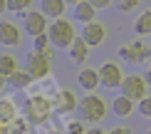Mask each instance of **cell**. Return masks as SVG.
<instances>
[{
	"label": "cell",
	"instance_id": "cell-1",
	"mask_svg": "<svg viewBox=\"0 0 151 134\" xmlns=\"http://www.w3.org/2000/svg\"><path fill=\"white\" fill-rule=\"evenodd\" d=\"M77 112H79V119H84L87 124H97L106 117V102L94 92H87L84 97L79 99L77 104Z\"/></svg>",
	"mask_w": 151,
	"mask_h": 134
},
{
	"label": "cell",
	"instance_id": "cell-2",
	"mask_svg": "<svg viewBox=\"0 0 151 134\" xmlns=\"http://www.w3.org/2000/svg\"><path fill=\"white\" fill-rule=\"evenodd\" d=\"M50 40H52L55 50H70V45L74 42V37H77V33H74V25L70 20H65V17H57V20L50 22Z\"/></svg>",
	"mask_w": 151,
	"mask_h": 134
},
{
	"label": "cell",
	"instance_id": "cell-3",
	"mask_svg": "<svg viewBox=\"0 0 151 134\" xmlns=\"http://www.w3.org/2000/svg\"><path fill=\"white\" fill-rule=\"evenodd\" d=\"M127 75L122 72V65H116L114 60H106L99 65V82L104 89H119Z\"/></svg>",
	"mask_w": 151,
	"mask_h": 134
},
{
	"label": "cell",
	"instance_id": "cell-4",
	"mask_svg": "<svg viewBox=\"0 0 151 134\" xmlns=\"http://www.w3.org/2000/svg\"><path fill=\"white\" fill-rule=\"evenodd\" d=\"M50 60H52L50 55L37 52V50H30V52L25 55V70H27L35 80H45L50 75Z\"/></svg>",
	"mask_w": 151,
	"mask_h": 134
},
{
	"label": "cell",
	"instance_id": "cell-5",
	"mask_svg": "<svg viewBox=\"0 0 151 134\" xmlns=\"http://www.w3.org/2000/svg\"><path fill=\"white\" fill-rule=\"evenodd\" d=\"M119 92L122 94H127L129 99H134V102H139L146 97V92H149V82L144 75H127L122 82V87H119Z\"/></svg>",
	"mask_w": 151,
	"mask_h": 134
},
{
	"label": "cell",
	"instance_id": "cell-6",
	"mask_svg": "<svg viewBox=\"0 0 151 134\" xmlns=\"http://www.w3.org/2000/svg\"><path fill=\"white\" fill-rule=\"evenodd\" d=\"M22 30L32 37L42 35L50 30V17L42 10H27V12H22Z\"/></svg>",
	"mask_w": 151,
	"mask_h": 134
},
{
	"label": "cell",
	"instance_id": "cell-7",
	"mask_svg": "<svg viewBox=\"0 0 151 134\" xmlns=\"http://www.w3.org/2000/svg\"><path fill=\"white\" fill-rule=\"evenodd\" d=\"M50 109H55V104H52L50 99H45V97H32V99L25 102V114H27V119H30L32 124L45 122L47 114H50Z\"/></svg>",
	"mask_w": 151,
	"mask_h": 134
},
{
	"label": "cell",
	"instance_id": "cell-8",
	"mask_svg": "<svg viewBox=\"0 0 151 134\" xmlns=\"http://www.w3.org/2000/svg\"><path fill=\"white\" fill-rule=\"evenodd\" d=\"M119 57H122L124 62H131V65L149 62V57H151V45H144L141 40L129 42V45H124V47L119 50Z\"/></svg>",
	"mask_w": 151,
	"mask_h": 134
},
{
	"label": "cell",
	"instance_id": "cell-9",
	"mask_svg": "<svg viewBox=\"0 0 151 134\" xmlns=\"http://www.w3.org/2000/svg\"><path fill=\"white\" fill-rule=\"evenodd\" d=\"M20 40H22V30L17 28V22L0 17V45H5V47H17Z\"/></svg>",
	"mask_w": 151,
	"mask_h": 134
},
{
	"label": "cell",
	"instance_id": "cell-10",
	"mask_svg": "<svg viewBox=\"0 0 151 134\" xmlns=\"http://www.w3.org/2000/svg\"><path fill=\"white\" fill-rule=\"evenodd\" d=\"M52 104H55V112H57V114H72V112H77L79 99L74 97L72 89H60V92L55 94Z\"/></svg>",
	"mask_w": 151,
	"mask_h": 134
},
{
	"label": "cell",
	"instance_id": "cell-11",
	"mask_svg": "<svg viewBox=\"0 0 151 134\" xmlns=\"http://www.w3.org/2000/svg\"><path fill=\"white\" fill-rule=\"evenodd\" d=\"M82 37L87 40L89 47H99V45L106 40V28H104V22H99V20L87 22L84 28H82Z\"/></svg>",
	"mask_w": 151,
	"mask_h": 134
},
{
	"label": "cell",
	"instance_id": "cell-12",
	"mask_svg": "<svg viewBox=\"0 0 151 134\" xmlns=\"http://www.w3.org/2000/svg\"><path fill=\"white\" fill-rule=\"evenodd\" d=\"M67 55H70V60L74 62V65H84L87 57H89V45H87L84 37H74V42L70 45V50H67Z\"/></svg>",
	"mask_w": 151,
	"mask_h": 134
},
{
	"label": "cell",
	"instance_id": "cell-13",
	"mask_svg": "<svg viewBox=\"0 0 151 134\" xmlns=\"http://www.w3.org/2000/svg\"><path fill=\"white\" fill-rule=\"evenodd\" d=\"M77 82L84 92H94L102 82H99V70H92V67H82L77 72Z\"/></svg>",
	"mask_w": 151,
	"mask_h": 134
},
{
	"label": "cell",
	"instance_id": "cell-14",
	"mask_svg": "<svg viewBox=\"0 0 151 134\" xmlns=\"http://www.w3.org/2000/svg\"><path fill=\"white\" fill-rule=\"evenodd\" d=\"M74 20L79 25H87V22L97 20V8H94L89 0H79V3L74 5Z\"/></svg>",
	"mask_w": 151,
	"mask_h": 134
},
{
	"label": "cell",
	"instance_id": "cell-15",
	"mask_svg": "<svg viewBox=\"0 0 151 134\" xmlns=\"http://www.w3.org/2000/svg\"><path fill=\"white\" fill-rule=\"evenodd\" d=\"M40 10L45 12L50 20H57V17H65L67 10V0H40Z\"/></svg>",
	"mask_w": 151,
	"mask_h": 134
},
{
	"label": "cell",
	"instance_id": "cell-16",
	"mask_svg": "<svg viewBox=\"0 0 151 134\" xmlns=\"http://www.w3.org/2000/svg\"><path fill=\"white\" fill-rule=\"evenodd\" d=\"M136 109V104H134V99H129L127 94H119V97H114V102H111V112L116 114V117H129V114H134Z\"/></svg>",
	"mask_w": 151,
	"mask_h": 134
},
{
	"label": "cell",
	"instance_id": "cell-17",
	"mask_svg": "<svg viewBox=\"0 0 151 134\" xmlns=\"http://www.w3.org/2000/svg\"><path fill=\"white\" fill-rule=\"evenodd\" d=\"M32 80H35V77L22 67V70H17V72H12L10 77H8V85L15 87V89H27L30 85H32Z\"/></svg>",
	"mask_w": 151,
	"mask_h": 134
},
{
	"label": "cell",
	"instance_id": "cell-18",
	"mask_svg": "<svg viewBox=\"0 0 151 134\" xmlns=\"http://www.w3.org/2000/svg\"><path fill=\"white\" fill-rule=\"evenodd\" d=\"M17 70H20V62H17L15 55H10V52L0 55V75H3V77H10V75L17 72Z\"/></svg>",
	"mask_w": 151,
	"mask_h": 134
},
{
	"label": "cell",
	"instance_id": "cell-19",
	"mask_svg": "<svg viewBox=\"0 0 151 134\" xmlns=\"http://www.w3.org/2000/svg\"><path fill=\"white\" fill-rule=\"evenodd\" d=\"M52 40H50V33H42V35H35L32 37V50H37V52H45L52 57Z\"/></svg>",
	"mask_w": 151,
	"mask_h": 134
},
{
	"label": "cell",
	"instance_id": "cell-20",
	"mask_svg": "<svg viewBox=\"0 0 151 134\" xmlns=\"http://www.w3.org/2000/svg\"><path fill=\"white\" fill-rule=\"evenodd\" d=\"M134 33L136 35H151V10H144L139 17H136V22H134Z\"/></svg>",
	"mask_w": 151,
	"mask_h": 134
},
{
	"label": "cell",
	"instance_id": "cell-21",
	"mask_svg": "<svg viewBox=\"0 0 151 134\" xmlns=\"http://www.w3.org/2000/svg\"><path fill=\"white\" fill-rule=\"evenodd\" d=\"M30 5H32V0H8V10L15 12V15H22V12L30 10Z\"/></svg>",
	"mask_w": 151,
	"mask_h": 134
},
{
	"label": "cell",
	"instance_id": "cell-22",
	"mask_svg": "<svg viewBox=\"0 0 151 134\" xmlns=\"http://www.w3.org/2000/svg\"><path fill=\"white\" fill-rule=\"evenodd\" d=\"M15 117V104H12L10 99H0V119H12Z\"/></svg>",
	"mask_w": 151,
	"mask_h": 134
},
{
	"label": "cell",
	"instance_id": "cell-23",
	"mask_svg": "<svg viewBox=\"0 0 151 134\" xmlns=\"http://www.w3.org/2000/svg\"><path fill=\"white\" fill-rule=\"evenodd\" d=\"M65 134H87V127H84V119H82V122H79V119H70V122H67L65 124Z\"/></svg>",
	"mask_w": 151,
	"mask_h": 134
},
{
	"label": "cell",
	"instance_id": "cell-24",
	"mask_svg": "<svg viewBox=\"0 0 151 134\" xmlns=\"http://www.w3.org/2000/svg\"><path fill=\"white\" fill-rule=\"evenodd\" d=\"M114 3H116L119 12H134L141 5V0H114Z\"/></svg>",
	"mask_w": 151,
	"mask_h": 134
},
{
	"label": "cell",
	"instance_id": "cell-25",
	"mask_svg": "<svg viewBox=\"0 0 151 134\" xmlns=\"http://www.w3.org/2000/svg\"><path fill=\"white\" fill-rule=\"evenodd\" d=\"M136 109H139V114L141 117H151V94H146L144 99H139V104H136Z\"/></svg>",
	"mask_w": 151,
	"mask_h": 134
},
{
	"label": "cell",
	"instance_id": "cell-26",
	"mask_svg": "<svg viewBox=\"0 0 151 134\" xmlns=\"http://www.w3.org/2000/svg\"><path fill=\"white\" fill-rule=\"evenodd\" d=\"M89 3H92L97 10H104V8H109V5L114 3V0H89Z\"/></svg>",
	"mask_w": 151,
	"mask_h": 134
},
{
	"label": "cell",
	"instance_id": "cell-27",
	"mask_svg": "<svg viewBox=\"0 0 151 134\" xmlns=\"http://www.w3.org/2000/svg\"><path fill=\"white\" fill-rule=\"evenodd\" d=\"M106 134H131V129H129V127H114V129L106 132Z\"/></svg>",
	"mask_w": 151,
	"mask_h": 134
},
{
	"label": "cell",
	"instance_id": "cell-28",
	"mask_svg": "<svg viewBox=\"0 0 151 134\" xmlns=\"http://www.w3.org/2000/svg\"><path fill=\"white\" fill-rule=\"evenodd\" d=\"M87 134H106L102 127H92V129H87Z\"/></svg>",
	"mask_w": 151,
	"mask_h": 134
},
{
	"label": "cell",
	"instance_id": "cell-29",
	"mask_svg": "<svg viewBox=\"0 0 151 134\" xmlns=\"http://www.w3.org/2000/svg\"><path fill=\"white\" fill-rule=\"evenodd\" d=\"M3 12H10L8 10V0H0V17H3Z\"/></svg>",
	"mask_w": 151,
	"mask_h": 134
},
{
	"label": "cell",
	"instance_id": "cell-30",
	"mask_svg": "<svg viewBox=\"0 0 151 134\" xmlns=\"http://www.w3.org/2000/svg\"><path fill=\"white\" fill-rule=\"evenodd\" d=\"M5 87H8V77H3V75H0V94H3Z\"/></svg>",
	"mask_w": 151,
	"mask_h": 134
},
{
	"label": "cell",
	"instance_id": "cell-31",
	"mask_svg": "<svg viewBox=\"0 0 151 134\" xmlns=\"http://www.w3.org/2000/svg\"><path fill=\"white\" fill-rule=\"evenodd\" d=\"M144 77H146V82L151 85V65H149V70H146V75H144Z\"/></svg>",
	"mask_w": 151,
	"mask_h": 134
},
{
	"label": "cell",
	"instance_id": "cell-32",
	"mask_svg": "<svg viewBox=\"0 0 151 134\" xmlns=\"http://www.w3.org/2000/svg\"><path fill=\"white\" fill-rule=\"evenodd\" d=\"M42 134H62V132H60V129H45Z\"/></svg>",
	"mask_w": 151,
	"mask_h": 134
},
{
	"label": "cell",
	"instance_id": "cell-33",
	"mask_svg": "<svg viewBox=\"0 0 151 134\" xmlns=\"http://www.w3.org/2000/svg\"><path fill=\"white\" fill-rule=\"evenodd\" d=\"M67 3H72V5H77V3H79V0H67Z\"/></svg>",
	"mask_w": 151,
	"mask_h": 134
},
{
	"label": "cell",
	"instance_id": "cell-34",
	"mask_svg": "<svg viewBox=\"0 0 151 134\" xmlns=\"http://www.w3.org/2000/svg\"><path fill=\"white\" fill-rule=\"evenodd\" d=\"M146 134H151V129H149V132H146Z\"/></svg>",
	"mask_w": 151,
	"mask_h": 134
}]
</instances>
